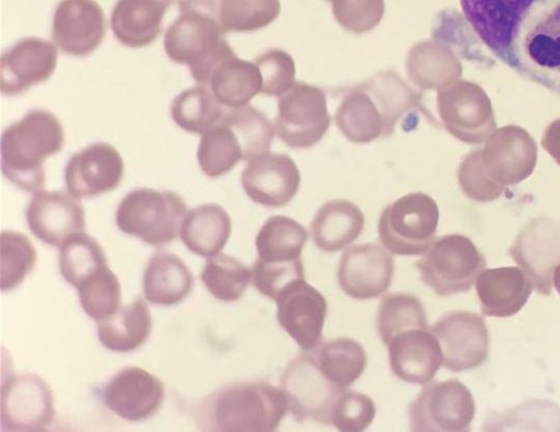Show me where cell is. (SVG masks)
<instances>
[{"mask_svg":"<svg viewBox=\"0 0 560 432\" xmlns=\"http://www.w3.org/2000/svg\"><path fill=\"white\" fill-rule=\"evenodd\" d=\"M502 31L513 36L505 65L560 94V0H488Z\"/></svg>","mask_w":560,"mask_h":432,"instance_id":"1","label":"cell"},{"mask_svg":"<svg viewBox=\"0 0 560 432\" xmlns=\"http://www.w3.org/2000/svg\"><path fill=\"white\" fill-rule=\"evenodd\" d=\"M288 399L264 381L235 382L211 394L201 408V428L222 432H270L278 429Z\"/></svg>","mask_w":560,"mask_h":432,"instance_id":"2","label":"cell"},{"mask_svg":"<svg viewBox=\"0 0 560 432\" xmlns=\"http://www.w3.org/2000/svg\"><path fill=\"white\" fill-rule=\"evenodd\" d=\"M63 127L56 115L32 109L4 129L1 137L3 176L30 192L46 184L44 162L63 147Z\"/></svg>","mask_w":560,"mask_h":432,"instance_id":"3","label":"cell"},{"mask_svg":"<svg viewBox=\"0 0 560 432\" xmlns=\"http://www.w3.org/2000/svg\"><path fill=\"white\" fill-rule=\"evenodd\" d=\"M164 50L176 62L187 65L194 80L205 85L213 66L233 51L217 16L198 8L180 9L179 16L167 27Z\"/></svg>","mask_w":560,"mask_h":432,"instance_id":"4","label":"cell"},{"mask_svg":"<svg viewBox=\"0 0 560 432\" xmlns=\"http://www.w3.org/2000/svg\"><path fill=\"white\" fill-rule=\"evenodd\" d=\"M186 210V203L177 192L137 188L120 201L116 224L124 233L162 246L177 237Z\"/></svg>","mask_w":560,"mask_h":432,"instance_id":"5","label":"cell"},{"mask_svg":"<svg viewBox=\"0 0 560 432\" xmlns=\"http://www.w3.org/2000/svg\"><path fill=\"white\" fill-rule=\"evenodd\" d=\"M415 266L436 295L450 296L470 291L487 260L467 236L447 234L434 240Z\"/></svg>","mask_w":560,"mask_h":432,"instance_id":"6","label":"cell"},{"mask_svg":"<svg viewBox=\"0 0 560 432\" xmlns=\"http://www.w3.org/2000/svg\"><path fill=\"white\" fill-rule=\"evenodd\" d=\"M439 209L424 192H410L387 205L380 217L377 232L382 245L392 254H424L435 238Z\"/></svg>","mask_w":560,"mask_h":432,"instance_id":"7","label":"cell"},{"mask_svg":"<svg viewBox=\"0 0 560 432\" xmlns=\"http://www.w3.org/2000/svg\"><path fill=\"white\" fill-rule=\"evenodd\" d=\"M475 412L472 394L457 378L427 383L408 408L416 432L469 431Z\"/></svg>","mask_w":560,"mask_h":432,"instance_id":"8","label":"cell"},{"mask_svg":"<svg viewBox=\"0 0 560 432\" xmlns=\"http://www.w3.org/2000/svg\"><path fill=\"white\" fill-rule=\"evenodd\" d=\"M330 125L326 96L322 89L301 81L279 96L275 131L289 148L316 144Z\"/></svg>","mask_w":560,"mask_h":432,"instance_id":"9","label":"cell"},{"mask_svg":"<svg viewBox=\"0 0 560 432\" xmlns=\"http://www.w3.org/2000/svg\"><path fill=\"white\" fill-rule=\"evenodd\" d=\"M280 388L288 399L289 411L296 420L312 419L329 425L332 408L346 387L328 380L311 352L300 354L287 365Z\"/></svg>","mask_w":560,"mask_h":432,"instance_id":"10","label":"cell"},{"mask_svg":"<svg viewBox=\"0 0 560 432\" xmlns=\"http://www.w3.org/2000/svg\"><path fill=\"white\" fill-rule=\"evenodd\" d=\"M443 353V366L463 372L482 365L489 353V332L485 318L469 311L444 314L431 327Z\"/></svg>","mask_w":560,"mask_h":432,"instance_id":"11","label":"cell"},{"mask_svg":"<svg viewBox=\"0 0 560 432\" xmlns=\"http://www.w3.org/2000/svg\"><path fill=\"white\" fill-rule=\"evenodd\" d=\"M56 415L52 392L37 375L13 374L1 386V427L9 431H42Z\"/></svg>","mask_w":560,"mask_h":432,"instance_id":"12","label":"cell"},{"mask_svg":"<svg viewBox=\"0 0 560 432\" xmlns=\"http://www.w3.org/2000/svg\"><path fill=\"white\" fill-rule=\"evenodd\" d=\"M275 302L280 326L304 351L315 349L322 341L327 315L324 295L303 278L288 283Z\"/></svg>","mask_w":560,"mask_h":432,"instance_id":"13","label":"cell"},{"mask_svg":"<svg viewBox=\"0 0 560 432\" xmlns=\"http://www.w3.org/2000/svg\"><path fill=\"white\" fill-rule=\"evenodd\" d=\"M394 270L395 261L390 252L376 243H365L342 253L337 277L346 294L357 300H369L387 291Z\"/></svg>","mask_w":560,"mask_h":432,"instance_id":"14","label":"cell"},{"mask_svg":"<svg viewBox=\"0 0 560 432\" xmlns=\"http://www.w3.org/2000/svg\"><path fill=\"white\" fill-rule=\"evenodd\" d=\"M106 17L96 0H60L52 19L51 38L70 56L85 57L102 44Z\"/></svg>","mask_w":560,"mask_h":432,"instance_id":"15","label":"cell"},{"mask_svg":"<svg viewBox=\"0 0 560 432\" xmlns=\"http://www.w3.org/2000/svg\"><path fill=\"white\" fill-rule=\"evenodd\" d=\"M241 180L244 191L254 202L279 208L296 195L301 174L288 154L267 151L247 161Z\"/></svg>","mask_w":560,"mask_h":432,"instance_id":"16","label":"cell"},{"mask_svg":"<svg viewBox=\"0 0 560 432\" xmlns=\"http://www.w3.org/2000/svg\"><path fill=\"white\" fill-rule=\"evenodd\" d=\"M514 261L542 295L552 293V276L560 264V224L533 221L517 235L509 249Z\"/></svg>","mask_w":560,"mask_h":432,"instance_id":"17","label":"cell"},{"mask_svg":"<svg viewBox=\"0 0 560 432\" xmlns=\"http://www.w3.org/2000/svg\"><path fill=\"white\" fill-rule=\"evenodd\" d=\"M125 163L118 150L109 143L96 142L75 152L67 162L65 182L77 198H90L118 187Z\"/></svg>","mask_w":560,"mask_h":432,"instance_id":"18","label":"cell"},{"mask_svg":"<svg viewBox=\"0 0 560 432\" xmlns=\"http://www.w3.org/2000/svg\"><path fill=\"white\" fill-rule=\"evenodd\" d=\"M26 220L37 238L57 247L85 229V211L80 198L63 190L36 191L26 208Z\"/></svg>","mask_w":560,"mask_h":432,"instance_id":"19","label":"cell"},{"mask_svg":"<svg viewBox=\"0 0 560 432\" xmlns=\"http://www.w3.org/2000/svg\"><path fill=\"white\" fill-rule=\"evenodd\" d=\"M165 397L162 381L139 366H126L105 385V406L128 421L145 420L154 415Z\"/></svg>","mask_w":560,"mask_h":432,"instance_id":"20","label":"cell"},{"mask_svg":"<svg viewBox=\"0 0 560 432\" xmlns=\"http://www.w3.org/2000/svg\"><path fill=\"white\" fill-rule=\"evenodd\" d=\"M57 60L55 44L39 37L22 38L1 56V92L18 95L47 81L56 70Z\"/></svg>","mask_w":560,"mask_h":432,"instance_id":"21","label":"cell"},{"mask_svg":"<svg viewBox=\"0 0 560 432\" xmlns=\"http://www.w3.org/2000/svg\"><path fill=\"white\" fill-rule=\"evenodd\" d=\"M386 346L392 372L407 383L431 382L443 362L441 346L430 327L401 330Z\"/></svg>","mask_w":560,"mask_h":432,"instance_id":"22","label":"cell"},{"mask_svg":"<svg viewBox=\"0 0 560 432\" xmlns=\"http://www.w3.org/2000/svg\"><path fill=\"white\" fill-rule=\"evenodd\" d=\"M534 285L520 267L483 269L476 279V292L483 315L510 317L527 303Z\"/></svg>","mask_w":560,"mask_h":432,"instance_id":"23","label":"cell"},{"mask_svg":"<svg viewBox=\"0 0 560 432\" xmlns=\"http://www.w3.org/2000/svg\"><path fill=\"white\" fill-rule=\"evenodd\" d=\"M173 0H118L110 27L117 40L130 48L151 45L161 34L165 13Z\"/></svg>","mask_w":560,"mask_h":432,"instance_id":"24","label":"cell"},{"mask_svg":"<svg viewBox=\"0 0 560 432\" xmlns=\"http://www.w3.org/2000/svg\"><path fill=\"white\" fill-rule=\"evenodd\" d=\"M205 85L223 107L235 108L261 93L262 79L255 62L231 51L213 66Z\"/></svg>","mask_w":560,"mask_h":432,"instance_id":"25","label":"cell"},{"mask_svg":"<svg viewBox=\"0 0 560 432\" xmlns=\"http://www.w3.org/2000/svg\"><path fill=\"white\" fill-rule=\"evenodd\" d=\"M364 227V214L346 199L325 202L311 223L314 244L322 250L338 252L354 242Z\"/></svg>","mask_w":560,"mask_h":432,"instance_id":"26","label":"cell"},{"mask_svg":"<svg viewBox=\"0 0 560 432\" xmlns=\"http://www.w3.org/2000/svg\"><path fill=\"white\" fill-rule=\"evenodd\" d=\"M232 221L229 213L217 203H203L186 213L180 226V240L194 254L212 257L229 241Z\"/></svg>","mask_w":560,"mask_h":432,"instance_id":"27","label":"cell"},{"mask_svg":"<svg viewBox=\"0 0 560 432\" xmlns=\"http://www.w3.org/2000/svg\"><path fill=\"white\" fill-rule=\"evenodd\" d=\"M194 285V277L186 264L176 255L158 252L147 264L143 292L147 300L158 305L182 302Z\"/></svg>","mask_w":560,"mask_h":432,"instance_id":"28","label":"cell"},{"mask_svg":"<svg viewBox=\"0 0 560 432\" xmlns=\"http://www.w3.org/2000/svg\"><path fill=\"white\" fill-rule=\"evenodd\" d=\"M151 329V313L142 297L120 306L114 314L97 322L101 343L116 352L138 349L148 340Z\"/></svg>","mask_w":560,"mask_h":432,"instance_id":"29","label":"cell"},{"mask_svg":"<svg viewBox=\"0 0 560 432\" xmlns=\"http://www.w3.org/2000/svg\"><path fill=\"white\" fill-rule=\"evenodd\" d=\"M343 136L355 143L386 137L383 116L371 95L359 84L342 98L335 115Z\"/></svg>","mask_w":560,"mask_h":432,"instance_id":"30","label":"cell"},{"mask_svg":"<svg viewBox=\"0 0 560 432\" xmlns=\"http://www.w3.org/2000/svg\"><path fill=\"white\" fill-rule=\"evenodd\" d=\"M324 375L340 387H349L364 372L368 357L362 345L350 337H338L312 351Z\"/></svg>","mask_w":560,"mask_h":432,"instance_id":"31","label":"cell"},{"mask_svg":"<svg viewBox=\"0 0 560 432\" xmlns=\"http://www.w3.org/2000/svg\"><path fill=\"white\" fill-rule=\"evenodd\" d=\"M197 160L203 174L211 178L226 174L240 161H245L243 143L223 117L202 135Z\"/></svg>","mask_w":560,"mask_h":432,"instance_id":"32","label":"cell"},{"mask_svg":"<svg viewBox=\"0 0 560 432\" xmlns=\"http://www.w3.org/2000/svg\"><path fill=\"white\" fill-rule=\"evenodd\" d=\"M307 237L306 229L292 218L270 217L255 240L258 258L273 262L299 259Z\"/></svg>","mask_w":560,"mask_h":432,"instance_id":"33","label":"cell"},{"mask_svg":"<svg viewBox=\"0 0 560 432\" xmlns=\"http://www.w3.org/2000/svg\"><path fill=\"white\" fill-rule=\"evenodd\" d=\"M226 112L206 85H196L180 92L171 104L173 120L182 129L203 135Z\"/></svg>","mask_w":560,"mask_h":432,"instance_id":"34","label":"cell"},{"mask_svg":"<svg viewBox=\"0 0 560 432\" xmlns=\"http://www.w3.org/2000/svg\"><path fill=\"white\" fill-rule=\"evenodd\" d=\"M373 98L385 124L386 137L392 135L398 119L413 108L419 97L394 71H382L360 84Z\"/></svg>","mask_w":560,"mask_h":432,"instance_id":"35","label":"cell"},{"mask_svg":"<svg viewBox=\"0 0 560 432\" xmlns=\"http://www.w3.org/2000/svg\"><path fill=\"white\" fill-rule=\"evenodd\" d=\"M106 265L101 244L84 232L75 233L60 247V273L75 288Z\"/></svg>","mask_w":560,"mask_h":432,"instance_id":"36","label":"cell"},{"mask_svg":"<svg viewBox=\"0 0 560 432\" xmlns=\"http://www.w3.org/2000/svg\"><path fill=\"white\" fill-rule=\"evenodd\" d=\"M280 10L279 0H218L215 16L224 33L254 32L275 21Z\"/></svg>","mask_w":560,"mask_h":432,"instance_id":"37","label":"cell"},{"mask_svg":"<svg viewBox=\"0 0 560 432\" xmlns=\"http://www.w3.org/2000/svg\"><path fill=\"white\" fill-rule=\"evenodd\" d=\"M376 325L380 339L386 346L397 332L415 327L428 328V319L421 301L410 293L385 295L378 306Z\"/></svg>","mask_w":560,"mask_h":432,"instance_id":"38","label":"cell"},{"mask_svg":"<svg viewBox=\"0 0 560 432\" xmlns=\"http://www.w3.org/2000/svg\"><path fill=\"white\" fill-rule=\"evenodd\" d=\"M200 278L215 299L232 302L244 294L252 280V269L236 258L219 253L207 260Z\"/></svg>","mask_w":560,"mask_h":432,"instance_id":"39","label":"cell"},{"mask_svg":"<svg viewBox=\"0 0 560 432\" xmlns=\"http://www.w3.org/2000/svg\"><path fill=\"white\" fill-rule=\"evenodd\" d=\"M84 312L101 320L114 314L121 305V287L117 276L106 265L77 287Z\"/></svg>","mask_w":560,"mask_h":432,"instance_id":"40","label":"cell"},{"mask_svg":"<svg viewBox=\"0 0 560 432\" xmlns=\"http://www.w3.org/2000/svg\"><path fill=\"white\" fill-rule=\"evenodd\" d=\"M223 119L233 127L238 135L245 151V160L267 152L270 149L275 127L268 118L250 105L229 108Z\"/></svg>","mask_w":560,"mask_h":432,"instance_id":"41","label":"cell"},{"mask_svg":"<svg viewBox=\"0 0 560 432\" xmlns=\"http://www.w3.org/2000/svg\"><path fill=\"white\" fill-rule=\"evenodd\" d=\"M36 249L31 240L16 231L1 233V289L10 291L20 285L34 269Z\"/></svg>","mask_w":560,"mask_h":432,"instance_id":"42","label":"cell"},{"mask_svg":"<svg viewBox=\"0 0 560 432\" xmlns=\"http://www.w3.org/2000/svg\"><path fill=\"white\" fill-rule=\"evenodd\" d=\"M376 415L373 399L366 394L343 388L332 408L329 425L343 432L366 430Z\"/></svg>","mask_w":560,"mask_h":432,"instance_id":"43","label":"cell"},{"mask_svg":"<svg viewBox=\"0 0 560 432\" xmlns=\"http://www.w3.org/2000/svg\"><path fill=\"white\" fill-rule=\"evenodd\" d=\"M337 23L345 30L362 34L373 30L383 19L384 0H327Z\"/></svg>","mask_w":560,"mask_h":432,"instance_id":"44","label":"cell"},{"mask_svg":"<svg viewBox=\"0 0 560 432\" xmlns=\"http://www.w3.org/2000/svg\"><path fill=\"white\" fill-rule=\"evenodd\" d=\"M303 278L305 276L302 258L280 262L257 258L252 266L253 285L262 295L273 301L288 283Z\"/></svg>","mask_w":560,"mask_h":432,"instance_id":"45","label":"cell"},{"mask_svg":"<svg viewBox=\"0 0 560 432\" xmlns=\"http://www.w3.org/2000/svg\"><path fill=\"white\" fill-rule=\"evenodd\" d=\"M255 63L261 74V93L265 95L279 97L295 82L294 60L281 49L267 50L255 60Z\"/></svg>","mask_w":560,"mask_h":432,"instance_id":"46","label":"cell"},{"mask_svg":"<svg viewBox=\"0 0 560 432\" xmlns=\"http://www.w3.org/2000/svg\"><path fill=\"white\" fill-rule=\"evenodd\" d=\"M217 1L218 0H178V7L179 10L185 8H198L215 14Z\"/></svg>","mask_w":560,"mask_h":432,"instance_id":"47","label":"cell"},{"mask_svg":"<svg viewBox=\"0 0 560 432\" xmlns=\"http://www.w3.org/2000/svg\"><path fill=\"white\" fill-rule=\"evenodd\" d=\"M553 287L560 295V264L556 267L552 276Z\"/></svg>","mask_w":560,"mask_h":432,"instance_id":"48","label":"cell"}]
</instances>
